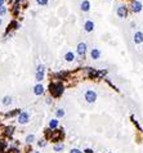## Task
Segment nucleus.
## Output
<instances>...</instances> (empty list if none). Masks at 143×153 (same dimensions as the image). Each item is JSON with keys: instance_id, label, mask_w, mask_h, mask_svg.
Masks as SVG:
<instances>
[{"instance_id": "obj_1", "label": "nucleus", "mask_w": 143, "mask_h": 153, "mask_svg": "<svg viewBox=\"0 0 143 153\" xmlns=\"http://www.w3.org/2000/svg\"><path fill=\"white\" fill-rule=\"evenodd\" d=\"M63 85L61 82H54V84H50V93L53 94L54 97H59L63 94Z\"/></svg>"}, {"instance_id": "obj_2", "label": "nucleus", "mask_w": 143, "mask_h": 153, "mask_svg": "<svg viewBox=\"0 0 143 153\" xmlns=\"http://www.w3.org/2000/svg\"><path fill=\"white\" fill-rule=\"evenodd\" d=\"M84 98H85V100L88 103H94L97 100V98H98V95H97V93L94 92V90L89 89L85 92V94H84Z\"/></svg>"}, {"instance_id": "obj_3", "label": "nucleus", "mask_w": 143, "mask_h": 153, "mask_svg": "<svg viewBox=\"0 0 143 153\" xmlns=\"http://www.w3.org/2000/svg\"><path fill=\"white\" fill-rule=\"evenodd\" d=\"M17 121H18L19 123H22V125L27 123L28 121H30V113H28V112H26V111H25V112H19Z\"/></svg>"}, {"instance_id": "obj_4", "label": "nucleus", "mask_w": 143, "mask_h": 153, "mask_svg": "<svg viewBox=\"0 0 143 153\" xmlns=\"http://www.w3.org/2000/svg\"><path fill=\"white\" fill-rule=\"evenodd\" d=\"M116 14H118L119 18L124 19L126 18V16H128V8H126L125 5H120L118 9H116Z\"/></svg>"}, {"instance_id": "obj_5", "label": "nucleus", "mask_w": 143, "mask_h": 153, "mask_svg": "<svg viewBox=\"0 0 143 153\" xmlns=\"http://www.w3.org/2000/svg\"><path fill=\"white\" fill-rule=\"evenodd\" d=\"M86 50H88V45L85 43H79L77 44V48H76V53L80 55V57H84L86 54Z\"/></svg>"}, {"instance_id": "obj_6", "label": "nucleus", "mask_w": 143, "mask_h": 153, "mask_svg": "<svg viewBox=\"0 0 143 153\" xmlns=\"http://www.w3.org/2000/svg\"><path fill=\"white\" fill-rule=\"evenodd\" d=\"M142 9H143V4L139 0H133V3H132V12L133 13H139V12H142Z\"/></svg>"}, {"instance_id": "obj_7", "label": "nucleus", "mask_w": 143, "mask_h": 153, "mask_svg": "<svg viewBox=\"0 0 143 153\" xmlns=\"http://www.w3.org/2000/svg\"><path fill=\"white\" fill-rule=\"evenodd\" d=\"M101 55H102V53H101V50L97 49V48H94V49H92V51H90V57H92V59H94V61H98L101 58Z\"/></svg>"}, {"instance_id": "obj_8", "label": "nucleus", "mask_w": 143, "mask_h": 153, "mask_svg": "<svg viewBox=\"0 0 143 153\" xmlns=\"http://www.w3.org/2000/svg\"><path fill=\"white\" fill-rule=\"evenodd\" d=\"M134 43L135 44H143V32L137 31L134 34Z\"/></svg>"}, {"instance_id": "obj_9", "label": "nucleus", "mask_w": 143, "mask_h": 153, "mask_svg": "<svg viewBox=\"0 0 143 153\" xmlns=\"http://www.w3.org/2000/svg\"><path fill=\"white\" fill-rule=\"evenodd\" d=\"M84 30L86 32H92L94 30V22L90 21V19H88V21L84 23Z\"/></svg>"}, {"instance_id": "obj_10", "label": "nucleus", "mask_w": 143, "mask_h": 153, "mask_svg": "<svg viewBox=\"0 0 143 153\" xmlns=\"http://www.w3.org/2000/svg\"><path fill=\"white\" fill-rule=\"evenodd\" d=\"M80 9L83 12H89L90 11V1L89 0H83L80 4Z\"/></svg>"}, {"instance_id": "obj_11", "label": "nucleus", "mask_w": 143, "mask_h": 153, "mask_svg": "<svg viewBox=\"0 0 143 153\" xmlns=\"http://www.w3.org/2000/svg\"><path fill=\"white\" fill-rule=\"evenodd\" d=\"M34 94H35V95H41V94H44V86L41 85V84H38V85H35V87H34Z\"/></svg>"}, {"instance_id": "obj_12", "label": "nucleus", "mask_w": 143, "mask_h": 153, "mask_svg": "<svg viewBox=\"0 0 143 153\" xmlns=\"http://www.w3.org/2000/svg\"><path fill=\"white\" fill-rule=\"evenodd\" d=\"M64 59H66L67 62H74L75 61V54L72 53V51H67V53L64 54Z\"/></svg>"}, {"instance_id": "obj_13", "label": "nucleus", "mask_w": 143, "mask_h": 153, "mask_svg": "<svg viewBox=\"0 0 143 153\" xmlns=\"http://www.w3.org/2000/svg\"><path fill=\"white\" fill-rule=\"evenodd\" d=\"M1 103H3V106H5V107L11 106V104H12V98H11V97H9V95H5L4 98H3Z\"/></svg>"}, {"instance_id": "obj_14", "label": "nucleus", "mask_w": 143, "mask_h": 153, "mask_svg": "<svg viewBox=\"0 0 143 153\" xmlns=\"http://www.w3.org/2000/svg\"><path fill=\"white\" fill-rule=\"evenodd\" d=\"M58 123H59V122H58L57 118L50 120V122H49V129H52V130H53V129H57V128H58Z\"/></svg>"}, {"instance_id": "obj_15", "label": "nucleus", "mask_w": 143, "mask_h": 153, "mask_svg": "<svg viewBox=\"0 0 143 153\" xmlns=\"http://www.w3.org/2000/svg\"><path fill=\"white\" fill-rule=\"evenodd\" d=\"M64 116V109L63 108H58L56 111V117L57 118H61V117H63Z\"/></svg>"}, {"instance_id": "obj_16", "label": "nucleus", "mask_w": 143, "mask_h": 153, "mask_svg": "<svg viewBox=\"0 0 143 153\" xmlns=\"http://www.w3.org/2000/svg\"><path fill=\"white\" fill-rule=\"evenodd\" d=\"M63 149H64V145L62 144V143H58V144L54 145V151L56 152H62Z\"/></svg>"}, {"instance_id": "obj_17", "label": "nucleus", "mask_w": 143, "mask_h": 153, "mask_svg": "<svg viewBox=\"0 0 143 153\" xmlns=\"http://www.w3.org/2000/svg\"><path fill=\"white\" fill-rule=\"evenodd\" d=\"M35 77H36V81H39V82H40V81L44 79V72H36Z\"/></svg>"}, {"instance_id": "obj_18", "label": "nucleus", "mask_w": 143, "mask_h": 153, "mask_svg": "<svg viewBox=\"0 0 143 153\" xmlns=\"http://www.w3.org/2000/svg\"><path fill=\"white\" fill-rule=\"evenodd\" d=\"M34 140H35V135L34 134H30V135L26 136V142H27V143H32Z\"/></svg>"}, {"instance_id": "obj_19", "label": "nucleus", "mask_w": 143, "mask_h": 153, "mask_svg": "<svg viewBox=\"0 0 143 153\" xmlns=\"http://www.w3.org/2000/svg\"><path fill=\"white\" fill-rule=\"evenodd\" d=\"M6 12H8V9H6V6H0V17H3V16L6 14Z\"/></svg>"}, {"instance_id": "obj_20", "label": "nucleus", "mask_w": 143, "mask_h": 153, "mask_svg": "<svg viewBox=\"0 0 143 153\" xmlns=\"http://www.w3.org/2000/svg\"><path fill=\"white\" fill-rule=\"evenodd\" d=\"M45 71V66L44 64H39L38 68H36V72H44Z\"/></svg>"}, {"instance_id": "obj_21", "label": "nucleus", "mask_w": 143, "mask_h": 153, "mask_svg": "<svg viewBox=\"0 0 143 153\" xmlns=\"http://www.w3.org/2000/svg\"><path fill=\"white\" fill-rule=\"evenodd\" d=\"M38 145H39V147H45V145H47V140H44V139L41 140V139H40V140L38 142Z\"/></svg>"}, {"instance_id": "obj_22", "label": "nucleus", "mask_w": 143, "mask_h": 153, "mask_svg": "<svg viewBox=\"0 0 143 153\" xmlns=\"http://www.w3.org/2000/svg\"><path fill=\"white\" fill-rule=\"evenodd\" d=\"M36 3L39 5H47L48 4V0H36Z\"/></svg>"}, {"instance_id": "obj_23", "label": "nucleus", "mask_w": 143, "mask_h": 153, "mask_svg": "<svg viewBox=\"0 0 143 153\" xmlns=\"http://www.w3.org/2000/svg\"><path fill=\"white\" fill-rule=\"evenodd\" d=\"M70 153H83V151H80V149H77V148H72L70 151Z\"/></svg>"}, {"instance_id": "obj_24", "label": "nucleus", "mask_w": 143, "mask_h": 153, "mask_svg": "<svg viewBox=\"0 0 143 153\" xmlns=\"http://www.w3.org/2000/svg\"><path fill=\"white\" fill-rule=\"evenodd\" d=\"M84 152H85V153H94V151H93V149H90V148H86Z\"/></svg>"}, {"instance_id": "obj_25", "label": "nucleus", "mask_w": 143, "mask_h": 153, "mask_svg": "<svg viewBox=\"0 0 143 153\" xmlns=\"http://www.w3.org/2000/svg\"><path fill=\"white\" fill-rule=\"evenodd\" d=\"M4 3H5V0H0V6H4Z\"/></svg>"}, {"instance_id": "obj_26", "label": "nucleus", "mask_w": 143, "mask_h": 153, "mask_svg": "<svg viewBox=\"0 0 143 153\" xmlns=\"http://www.w3.org/2000/svg\"><path fill=\"white\" fill-rule=\"evenodd\" d=\"M31 153H40V152H38V151H32Z\"/></svg>"}, {"instance_id": "obj_27", "label": "nucleus", "mask_w": 143, "mask_h": 153, "mask_svg": "<svg viewBox=\"0 0 143 153\" xmlns=\"http://www.w3.org/2000/svg\"><path fill=\"white\" fill-rule=\"evenodd\" d=\"M1 23H3V19H1V18H0V26H1Z\"/></svg>"}, {"instance_id": "obj_28", "label": "nucleus", "mask_w": 143, "mask_h": 153, "mask_svg": "<svg viewBox=\"0 0 143 153\" xmlns=\"http://www.w3.org/2000/svg\"><path fill=\"white\" fill-rule=\"evenodd\" d=\"M8 1H13V0H8Z\"/></svg>"}, {"instance_id": "obj_29", "label": "nucleus", "mask_w": 143, "mask_h": 153, "mask_svg": "<svg viewBox=\"0 0 143 153\" xmlns=\"http://www.w3.org/2000/svg\"><path fill=\"white\" fill-rule=\"evenodd\" d=\"M19 1H23V0H19Z\"/></svg>"}]
</instances>
